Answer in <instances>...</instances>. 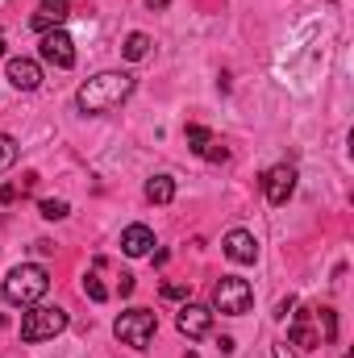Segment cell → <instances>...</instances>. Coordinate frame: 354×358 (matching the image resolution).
I'll list each match as a JSON object with an SVG mask.
<instances>
[{
    "instance_id": "6da1fadb",
    "label": "cell",
    "mask_w": 354,
    "mask_h": 358,
    "mask_svg": "<svg viewBox=\"0 0 354 358\" xmlns=\"http://www.w3.org/2000/svg\"><path fill=\"white\" fill-rule=\"evenodd\" d=\"M138 88V80L129 76V71H100V76H92L88 84H80L76 92V104H80V113H113L117 104H125L129 96Z\"/></svg>"
},
{
    "instance_id": "7a4b0ae2",
    "label": "cell",
    "mask_w": 354,
    "mask_h": 358,
    "mask_svg": "<svg viewBox=\"0 0 354 358\" xmlns=\"http://www.w3.org/2000/svg\"><path fill=\"white\" fill-rule=\"evenodd\" d=\"M0 292H4L8 304L29 308V304H38L50 292V275H46V267H38V263H21V267H13L4 275V287Z\"/></svg>"
},
{
    "instance_id": "3957f363",
    "label": "cell",
    "mask_w": 354,
    "mask_h": 358,
    "mask_svg": "<svg viewBox=\"0 0 354 358\" xmlns=\"http://www.w3.org/2000/svg\"><path fill=\"white\" fill-rule=\"evenodd\" d=\"M67 329V313L59 304H29L21 321V342H50Z\"/></svg>"
},
{
    "instance_id": "277c9868",
    "label": "cell",
    "mask_w": 354,
    "mask_h": 358,
    "mask_svg": "<svg viewBox=\"0 0 354 358\" xmlns=\"http://www.w3.org/2000/svg\"><path fill=\"white\" fill-rule=\"evenodd\" d=\"M113 334H117V342H125L134 350H146L159 334V317H155V308H129V313L117 317Z\"/></svg>"
},
{
    "instance_id": "5b68a950",
    "label": "cell",
    "mask_w": 354,
    "mask_h": 358,
    "mask_svg": "<svg viewBox=\"0 0 354 358\" xmlns=\"http://www.w3.org/2000/svg\"><path fill=\"white\" fill-rule=\"evenodd\" d=\"M250 304H255V292H250L246 279H238V275H221V279H217V287H213V308H217V313H225V317H246Z\"/></svg>"
},
{
    "instance_id": "8992f818",
    "label": "cell",
    "mask_w": 354,
    "mask_h": 358,
    "mask_svg": "<svg viewBox=\"0 0 354 358\" xmlns=\"http://www.w3.org/2000/svg\"><path fill=\"white\" fill-rule=\"evenodd\" d=\"M38 55H42L50 67H59V71L76 67V42H71L63 29H50V34H42V46H38Z\"/></svg>"
},
{
    "instance_id": "52a82bcc",
    "label": "cell",
    "mask_w": 354,
    "mask_h": 358,
    "mask_svg": "<svg viewBox=\"0 0 354 358\" xmlns=\"http://www.w3.org/2000/svg\"><path fill=\"white\" fill-rule=\"evenodd\" d=\"M221 250H225V259L229 263H255L259 259V242H255V234L250 229H229L225 238H221Z\"/></svg>"
},
{
    "instance_id": "ba28073f",
    "label": "cell",
    "mask_w": 354,
    "mask_h": 358,
    "mask_svg": "<svg viewBox=\"0 0 354 358\" xmlns=\"http://www.w3.org/2000/svg\"><path fill=\"white\" fill-rule=\"evenodd\" d=\"M176 329L183 334V338H204L208 329H213V308H204V304H183L176 317Z\"/></svg>"
},
{
    "instance_id": "9c48e42d",
    "label": "cell",
    "mask_w": 354,
    "mask_h": 358,
    "mask_svg": "<svg viewBox=\"0 0 354 358\" xmlns=\"http://www.w3.org/2000/svg\"><path fill=\"white\" fill-rule=\"evenodd\" d=\"M288 346H300V350H317V346H321V329L313 325V308L292 313V325H288Z\"/></svg>"
},
{
    "instance_id": "30bf717a",
    "label": "cell",
    "mask_w": 354,
    "mask_h": 358,
    "mask_svg": "<svg viewBox=\"0 0 354 358\" xmlns=\"http://www.w3.org/2000/svg\"><path fill=\"white\" fill-rule=\"evenodd\" d=\"M263 192H267V200L271 204H288L292 200V192H296V167H271L263 179Z\"/></svg>"
},
{
    "instance_id": "8fae6325",
    "label": "cell",
    "mask_w": 354,
    "mask_h": 358,
    "mask_svg": "<svg viewBox=\"0 0 354 358\" xmlns=\"http://www.w3.org/2000/svg\"><path fill=\"white\" fill-rule=\"evenodd\" d=\"M4 76H8V84L17 92H38L42 88V67H38L34 59H8Z\"/></svg>"
},
{
    "instance_id": "7c38bea8",
    "label": "cell",
    "mask_w": 354,
    "mask_h": 358,
    "mask_svg": "<svg viewBox=\"0 0 354 358\" xmlns=\"http://www.w3.org/2000/svg\"><path fill=\"white\" fill-rule=\"evenodd\" d=\"M67 17H71V4H67V0H42L38 13L29 17V25H34L38 34H50V29H63Z\"/></svg>"
},
{
    "instance_id": "4fadbf2b",
    "label": "cell",
    "mask_w": 354,
    "mask_h": 358,
    "mask_svg": "<svg viewBox=\"0 0 354 358\" xmlns=\"http://www.w3.org/2000/svg\"><path fill=\"white\" fill-rule=\"evenodd\" d=\"M150 246H155V229H150V225H129V229L121 234V250H125L129 259H146Z\"/></svg>"
},
{
    "instance_id": "5bb4252c",
    "label": "cell",
    "mask_w": 354,
    "mask_h": 358,
    "mask_svg": "<svg viewBox=\"0 0 354 358\" xmlns=\"http://www.w3.org/2000/svg\"><path fill=\"white\" fill-rule=\"evenodd\" d=\"M146 200H150V204H171V200H176V179L171 176H150L146 179Z\"/></svg>"
},
{
    "instance_id": "9a60e30c",
    "label": "cell",
    "mask_w": 354,
    "mask_h": 358,
    "mask_svg": "<svg viewBox=\"0 0 354 358\" xmlns=\"http://www.w3.org/2000/svg\"><path fill=\"white\" fill-rule=\"evenodd\" d=\"M150 46H155V42H150L146 34H129V38H125V46H121V55H125L129 63H142V59L150 55Z\"/></svg>"
},
{
    "instance_id": "2e32d148",
    "label": "cell",
    "mask_w": 354,
    "mask_h": 358,
    "mask_svg": "<svg viewBox=\"0 0 354 358\" xmlns=\"http://www.w3.org/2000/svg\"><path fill=\"white\" fill-rule=\"evenodd\" d=\"M313 321H317V329H321V342H334L338 338V313L325 304V308H313Z\"/></svg>"
},
{
    "instance_id": "e0dca14e",
    "label": "cell",
    "mask_w": 354,
    "mask_h": 358,
    "mask_svg": "<svg viewBox=\"0 0 354 358\" xmlns=\"http://www.w3.org/2000/svg\"><path fill=\"white\" fill-rule=\"evenodd\" d=\"M183 138H187V146H192V155H200L208 142H213V134L204 129V125H183Z\"/></svg>"
},
{
    "instance_id": "ac0fdd59",
    "label": "cell",
    "mask_w": 354,
    "mask_h": 358,
    "mask_svg": "<svg viewBox=\"0 0 354 358\" xmlns=\"http://www.w3.org/2000/svg\"><path fill=\"white\" fill-rule=\"evenodd\" d=\"M84 296H88L92 304H104V300H108V287L100 283V275H96V271L84 275Z\"/></svg>"
},
{
    "instance_id": "d6986e66",
    "label": "cell",
    "mask_w": 354,
    "mask_h": 358,
    "mask_svg": "<svg viewBox=\"0 0 354 358\" xmlns=\"http://www.w3.org/2000/svg\"><path fill=\"white\" fill-rule=\"evenodd\" d=\"M38 213H42L46 221H63V217L71 213V204H67V200H42V204H38Z\"/></svg>"
},
{
    "instance_id": "ffe728a7",
    "label": "cell",
    "mask_w": 354,
    "mask_h": 358,
    "mask_svg": "<svg viewBox=\"0 0 354 358\" xmlns=\"http://www.w3.org/2000/svg\"><path fill=\"white\" fill-rule=\"evenodd\" d=\"M13 163H17V142L8 134H0V171H8Z\"/></svg>"
},
{
    "instance_id": "44dd1931",
    "label": "cell",
    "mask_w": 354,
    "mask_h": 358,
    "mask_svg": "<svg viewBox=\"0 0 354 358\" xmlns=\"http://www.w3.org/2000/svg\"><path fill=\"white\" fill-rule=\"evenodd\" d=\"M200 159H208V163H225V159H229V150H225V142H217V138H213V142L200 150Z\"/></svg>"
},
{
    "instance_id": "7402d4cb",
    "label": "cell",
    "mask_w": 354,
    "mask_h": 358,
    "mask_svg": "<svg viewBox=\"0 0 354 358\" xmlns=\"http://www.w3.org/2000/svg\"><path fill=\"white\" fill-rule=\"evenodd\" d=\"M183 296H187L183 283H163V300H183Z\"/></svg>"
},
{
    "instance_id": "603a6c76",
    "label": "cell",
    "mask_w": 354,
    "mask_h": 358,
    "mask_svg": "<svg viewBox=\"0 0 354 358\" xmlns=\"http://www.w3.org/2000/svg\"><path fill=\"white\" fill-rule=\"evenodd\" d=\"M292 308H296V300L288 296V300H279V308H275V317H279V321H288V313H292Z\"/></svg>"
},
{
    "instance_id": "cb8c5ba5",
    "label": "cell",
    "mask_w": 354,
    "mask_h": 358,
    "mask_svg": "<svg viewBox=\"0 0 354 358\" xmlns=\"http://www.w3.org/2000/svg\"><path fill=\"white\" fill-rule=\"evenodd\" d=\"M17 200V187L13 183H0V204H13Z\"/></svg>"
},
{
    "instance_id": "d4e9b609",
    "label": "cell",
    "mask_w": 354,
    "mask_h": 358,
    "mask_svg": "<svg viewBox=\"0 0 354 358\" xmlns=\"http://www.w3.org/2000/svg\"><path fill=\"white\" fill-rule=\"evenodd\" d=\"M117 287H121V296H129V292H134V275H121V283H117Z\"/></svg>"
},
{
    "instance_id": "484cf974",
    "label": "cell",
    "mask_w": 354,
    "mask_h": 358,
    "mask_svg": "<svg viewBox=\"0 0 354 358\" xmlns=\"http://www.w3.org/2000/svg\"><path fill=\"white\" fill-rule=\"evenodd\" d=\"M275 358H296V355L288 350V342H279V346H275Z\"/></svg>"
},
{
    "instance_id": "4316f807",
    "label": "cell",
    "mask_w": 354,
    "mask_h": 358,
    "mask_svg": "<svg viewBox=\"0 0 354 358\" xmlns=\"http://www.w3.org/2000/svg\"><path fill=\"white\" fill-rule=\"evenodd\" d=\"M171 0H146V8H167Z\"/></svg>"
}]
</instances>
